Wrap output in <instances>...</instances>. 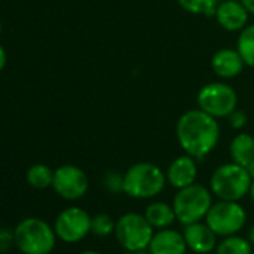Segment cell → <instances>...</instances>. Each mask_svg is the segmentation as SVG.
Returning a JSON list of instances; mask_svg holds the SVG:
<instances>
[{"label": "cell", "instance_id": "33", "mask_svg": "<svg viewBox=\"0 0 254 254\" xmlns=\"http://www.w3.org/2000/svg\"><path fill=\"white\" fill-rule=\"evenodd\" d=\"M0 33H2V24H0Z\"/></svg>", "mask_w": 254, "mask_h": 254}, {"label": "cell", "instance_id": "28", "mask_svg": "<svg viewBox=\"0 0 254 254\" xmlns=\"http://www.w3.org/2000/svg\"><path fill=\"white\" fill-rule=\"evenodd\" d=\"M245 168H247V171H248L250 177H251V178L254 180V159H253V160H251V162H250V163H248V165H247Z\"/></svg>", "mask_w": 254, "mask_h": 254}, {"label": "cell", "instance_id": "25", "mask_svg": "<svg viewBox=\"0 0 254 254\" xmlns=\"http://www.w3.org/2000/svg\"><path fill=\"white\" fill-rule=\"evenodd\" d=\"M9 239H14V233H8L6 230H0V250L9 248Z\"/></svg>", "mask_w": 254, "mask_h": 254}, {"label": "cell", "instance_id": "24", "mask_svg": "<svg viewBox=\"0 0 254 254\" xmlns=\"http://www.w3.org/2000/svg\"><path fill=\"white\" fill-rule=\"evenodd\" d=\"M227 118H229V123H230V126L233 127V129H242V127L247 124V114L244 111L238 109V108Z\"/></svg>", "mask_w": 254, "mask_h": 254}, {"label": "cell", "instance_id": "13", "mask_svg": "<svg viewBox=\"0 0 254 254\" xmlns=\"http://www.w3.org/2000/svg\"><path fill=\"white\" fill-rule=\"evenodd\" d=\"M165 174H166L168 183L174 189L180 190L183 187H187V186L196 183V178H197L196 159L189 154L180 156L169 163Z\"/></svg>", "mask_w": 254, "mask_h": 254}, {"label": "cell", "instance_id": "29", "mask_svg": "<svg viewBox=\"0 0 254 254\" xmlns=\"http://www.w3.org/2000/svg\"><path fill=\"white\" fill-rule=\"evenodd\" d=\"M248 241L251 242V245L254 247V224L250 227V230H248Z\"/></svg>", "mask_w": 254, "mask_h": 254}, {"label": "cell", "instance_id": "4", "mask_svg": "<svg viewBox=\"0 0 254 254\" xmlns=\"http://www.w3.org/2000/svg\"><path fill=\"white\" fill-rule=\"evenodd\" d=\"M253 178L250 177L245 166L235 162L218 166L209 180V190L220 200L239 202L250 193Z\"/></svg>", "mask_w": 254, "mask_h": 254}, {"label": "cell", "instance_id": "17", "mask_svg": "<svg viewBox=\"0 0 254 254\" xmlns=\"http://www.w3.org/2000/svg\"><path fill=\"white\" fill-rule=\"evenodd\" d=\"M229 153L232 162L247 166L254 159V138L250 133H238L229 145Z\"/></svg>", "mask_w": 254, "mask_h": 254}, {"label": "cell", "instance_id": "22", "mask_svg": "<svg viewBox=\"0 0 254 254\" xmlns=\"http://www.w3.org/2000/svg\"><path fill=\"white\" fill-rule=\"evenodd\" d=\"M115 230V221L108 214H97L91 217V233L99 238H106Z\"/></svg>", "mask_w": 254, "mask_h": 254}, {"label": "cell", "instance_id": "30", "mask_svg": "<svg viewBox=\"0 0 254 254\" xmlns=\"http://www.w3.org/2000/svg\"><path fill=\"white\" fill-rule=\"evenodd\" d=\"M127 254H150L148 248L147 250H136V251H127Z\"/></svg>", "mask_w": 254, "mask_h": 254}, {"label": "cell", "instance_id": "5", "mask_svg": "<svg viewBox=\"0 0 254 254\" xmlns=\"http://www.w3.org/2000/svg\"><path fill=\"white\" fill-rule=\"evenodd\" d=\"M212 203V191L202 184L193 183L177 191L172 206L177 215V221L186 226L202 221Z\"/></svg>", "mask_w": 254, "mask_h": 254}, {"label": "cell", "instance_id": "6", "mask_svg": "<svg viewBox=\"0 0 254 254\" xmlns=\"http://www.w3.org/2000/svg\"><path fill=\"white\" fill-rule=\"evenodd\" d=\"M156 229L144 214L126 212L115 221V238L126 251L147 250Z\"/></svg>", "mask_w": 254, "mask_h": 254}, {"label": "cell", "instance_id": "31", "mask_svg": "<svg viewBox=\"0 0 254 254\" xmlns=\"http://www.w3.org/2000/svg\"><path fill=\"white\" fill-rule=\"evenodd\" d=\"M250 197H251V202L254 203V180H253V183H251V187H250Z\"/></svg>", "mask_w": 254, "mask_h": 254}, {"label": "cell", "instance_id": "19", "mask_svg": "<svg viewBox=\"0 0 254 254\" xmlns=\"http://www.w3.org/2000/svg\"><path fill=\"white\" fill-rule=\"evenodd\" d=\"M236 50L245 66L254 67V24H247L238 36Z\"/></svg>", "mask_w": 254, "mask_h": 254}, {"label": "cell", "instance_id": "1", "mask_svg": "<svg viewBox=\"0 0 254 254\" xmlns=\"http://www.w3.org/2000/svg\"><path fill=\"white\" fill-rule=\"evenodd\" d=\"M177 139L186 154L202 159L220 141L218 121L199 108L189 109L177 121Z\"/></svg>", "mask_w": 254, "mask_h": 254}, {"label": "cell", "instance_id": "21", "mask_svg": "<svg viewBox=\"0 0 254 254\" xmlns=\"http://www.w3.org/2000/svg\"><path fill=\"white\" fill-rule=\"evenodd\" d=\"M180 6L194 15L214 17L218 6V0H178Z\"/></svg>", "mask_w": 254, "mask_h": 254}, {"label": "cell", "instance_id": "9", "mask_svg": "<svg viewBox=\"0 0 254 254\" xmlns=\"http://www.w3.org/2000/svg\"><path fill=\"white\" fill-rule=\"evenodd\" d=\"M57 238L67 244L82 241L91 232V217L79 206H70L63 209L54 223Z\"/></svg>", "mask_w": 254, "mask_h": 254}, {"label": "cell", "instance_id": "15", "mask_svg": "<svg viewBox=\"0 0 254 254\" xmlns=\"http://www.w3.org/2000/svg\"><path fill=\"white\" fill-rule=\"evenodd\" d=\"M245 63L236 48H221L211 59V67L214 73L224 79H232L241 75Z\"/></svg>", "mask_w": 254, "mask_h": 254}, {"label": "cell", "instance_id": "32", "mask_svg": "<svg viewBox=\"0 0 254 254\" xmlns=\"http://www.w3.org/2000/svg\"><path fill=\"white\" fill-rule=\"evenodd\" d=\"M79 254H100V253H97V251H91V250H87V251H82V253H79Z\"/></svg>", "mask_w": 254, "mask_h": 254}, {"label": "cell", "instance_id": "14", "mask_svg": "<svg viewBox=\"0 0 254 254\" xmlns=\"http://www.w3.org/2000/svg\"><path fill=\"white\" fill-rule=\"evenodd\" d=\"M187 250L183 233L171 227L154 232L148 245L150 254H186Z\"/></svg>", "mask_w": 254, "mask_h": 254}, {"label": "cell", "instance_id": "2", "mask_svg": "<svg viewBox=\"0 0 254 254\" xmlns=\"http://www.w3.org/2000/svg\"><path fill=\"white\" fill-rule=\"evenodd\" d=\"M166 183V174L157 165L139 162L124 172L123 193L133 199H151L163 191Z\"/></svg>", "mask_w": 254, "mask_h": 254}, {"label": "cell", "instance_id": "11", "mask_svg": "<svg viewBox=\"0 0 254 254\" xmlns=\"http://www.w3.org/2000/svg\"><path fill=\"white\" fill-rule=\"evenodd\" d=\"M183 236L186 239L187 248L196 254H208L215 251L218 235L206 224V221H196L191 224H186L183 230Z\"/></svg>", "mask_w": 254, "mask_h": 254}, {"label": "cell", "instance_id": "20", "mask_svg": "<svg viewBox=\"0 0 254 254\" xmlns=\"http://www.w3.org/2000/svg\"><path fill=\"white\" fill-rule=\"evenodd\" d=\"M27 183L38 190H44L48 187H53V180H54V171L42 163L33 165L32 168H29L27 174H26Z\"/></svg>", "mask_w": 254, "mask_h": 254}, {"label": "cell", "instance_id": "10", "mask_svg": "<svg viewBox=\"0 0 254 254\" xmlns=\"http://www.w3.org/2000/svg\"><path fill=\"white\" fill-rule=\"evenodd\" d=\"M53 189L66 200H78L88 190V178L81 168L63 165L54 171Z\"/></svg>", "mask_w": 254, "mask_h": 254}, {"label": "cell", "instance_id": "7", "mask_svg": "<svg viewBox=\"0 0 254 254\" xmlns=\"http://www.w3.org/2000/svg\"><path fill=\"white\" fill-rule=\"evenodd\" d=\"M197 106L214 118H227L238 106V96L226 82H209L199 90Z\"/></svg>", "mask_w": 254, "mask_h": 254}, {"label": "cell", "instance_id": "3", "mask_svg": "<svg viewBox=\"0 0 254 254\" xmlns=\"http://www.w3.org/2000/svg\"><path fill=\"white\" fill-rule=\"evenodd\" d=\"M56 239L54 227L36 217L24 218L14 229V244L23 254H50Z\"/></svg>", "mask_w": 254, "mask_h": 254}, {"label": "cell", "instance_id": "26", "mask_svg": "<svg viewBox=\"0 0 254 254\" xmlns=\"http://www.w3.org/2000/svg\"><path fill=\"white\" fill-rule=\"evenodd\" d=\"M6 66V53L3 50V47L0 45V72H2Z\"/></svg>", "mask_w": 254, "mask_h": 254}, {"label": "cell", "instance_id": "27", "mask_svg": "<svg viewBox=\"0 0 254 254\" xmlns=\"http://www.w3.org/2000/svg\"><path fill=\"white\" fill-rule=\"evenodd\" d=\"M241 2L247 8V11L254 15V0H241Z\"/></svg>", "mask_w": 254, "mask_h": 254}, {"label": "cell", "instance_id": "12", "mask_svg": "<svg viewBox=\"0 0 254 254\" xmlns=\"http://www.w3.org/2000/svg\"><path fill=\"white\" fill-rule=\"evenodd\" d=\"M250 12L241 0H226L218 3L215 9V18L218 24L227 32H241L248 23Z\"/></svg>", "mask_w": 254, "mask_h": 254}, {"label": "cell", "instance_id": "8", "mask_svg": "<svg viewBox=\"0 0 254 254\" xmlns=\"http://www.w3.org/2000/svg\"><path fill=\"white\" fill-rule=\"evenodd\" d=\"M206 224L221 238L236 235L247 223V212L239 202L220 200L212 203L206 217Z\"/></svg>", "mask_w": 254, "mask_h": 254}, {"label": "cell", "instance_id": "16", "mask_svg": "<svg viewBox=\"0 0 254 254\" xmlns=\"http://www.w3.org/2000/svg\"><path fill=\"white\" fill-rule=\"evenodd\" d=\"M145 218L150 221V224L156 229H168L171 227L175 221H177V215L174 211V206L162 202V200H156L151 202L147 208H145Z\"/></svg>", "mask_w": 254, "mask_h": 254}, {"label": "cell", "instance_id": "18", "mask_svg": "<svg viewBox=\"0 0 254 254\" xmlns=\"http://www.w3.org/2000/svg\"><path fill=\"white\" fill-rule=\"evenodd\" d=\"M215 254H253V245L248 238L230 235L217 244Z\"/></svg>", "mask_w": 254, "mask_h": 254}, {"label": "cell", "instance_id": "34", "mask_svg": "<svg viewBox=\"0 0 254 254\" xmlns=\"http://www.w3.org/2000/svg\"><path fill=\"white\" fill-rule=\"evenodd\" d=\"M253 254H254V253H253Z\"/></svg>", "mask_w": 254, "mask_h": 254}, {"label": "cell", "instance_id": "23", "mask_svg": "<svg viewBox=\"0 0 254 254\" xmlns=\"http://www.w3.org/2000/svg\"><path fill=\"white\" fill-rule=\"evenodd\" d=\"M103 187L106 191L118 194L123 191V175L118 172H106L103 177Z\"/></svg>", "mask_w": 254, "mask_h": 254}]
</instances>
